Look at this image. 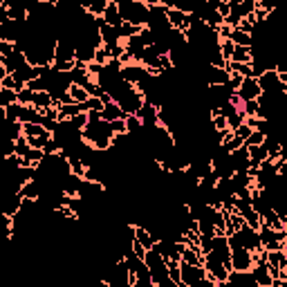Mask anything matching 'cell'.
Masks as SVG:
<instances>
[{
  "mask_svg": "<svg viewBox=\"0 0 287 287\" xmlns=\"http://www.w3.org/2000/svg\"><path fill=\"white\" fill-rule=\"evenodd\" d=\"M70 94H72V99H74L76 103H83V101L90 99V92H88V90L81 88V86H76V83H72V86H70Z\"/></svg>",
  "mask_w": 287,
  "mask_h": 287,
  "instance_id": "27",
  "label": "cell"
},
{
  "mask_svg": "<svg viewBox=\"0 0 287 287\" xmlns=\"http://www.w3.org/2000/svg\"><path fill=\"white\" fill-rule=\"evenodd\" d=\"M59 112H61L59 121H65V119H72L74 115H79V112H81V106L79 103H63V106H59Z\"/></svg>",
  "mask_w": 287,
  "mask_h": 287,
  "instance_id": "25",
  "label": "cell"
},
{
  "mask_svg": "<svg viewBox=\"0 0 287 287\" xmlns=\"http://www.w3.org/2000/svg\"><path fill=\"white\" fill-rule=\"evenodd\" d=\"M229 285H256V278L251 272H231L229 274Z\"/></svg>",
  "mask_w": 287,
  "mask_h": 287,
  "instance_id": "18",
  "label": "cell"
},
{
  "mask_svg": "<svg viewBox=\"0 0 287 287\" xmlns=\"http://www.w3.org/2000/svg\"><path fill=\"white\" fill-rule=\"evenodd\" d=\"M191 20H193V16L187 14V11H182L177 7H168V25H171L173 30L187 32L191 27Z\"/></svg>",
  "mask_w": 287,
  "mask_h": 287,
  "instance_id": "8",
  "label": "cell"
},
{
  "mask_svg": "<svg viewBox=\"0 0 287 287\" xmlns=\"http://www.w3.org/2000/svg\"><path fill=\"white\" fill-rule=\"evenodd\" d=\"M202 79H204L206 86H227L229 79H231V72L227 67H216V65L206 63L204 72H202Z\"/></svg>",
  "mask_w": 287,
  "mask_h": 287,
  "instance_id": "5",
  "label": "cell"
},
{
  "mask_svg": "<svg viewBox=\"0 0 287 287\" xmlns=\"http://www.w3.org/2000/svg\"><path fill=\"white\" fill-rule=\"evenodd\" d=\"M126 119V112H123V108L117 101H108V103L103 106V110H101V119L106 121H115V119Z\"/></svg>",
  "mask_w": 287,
  "mask_h": 287,
  "instance_id": "16",
  "label": "cell"
},
{
  "mask_svg": "<svg viewBox=\"0 0 287 287\" xmlns=\"http://www.w3.org/2000/svg\"><path fill=\"white\" fill-rule=\"evenodd\" d=\"M18 103L22 106H32L34 103V90L32 88H22L18 92Z\"/></svg>",
  "mask_w": 287,
  "mask_h": 287,
  "instance_id": "32",
  "label": "cell"
},
{
  "mask_svg": "<svg viewBox=\"0 0 287 287\" xmlns=\"http://www.w3.org/2000/svg\"><path fill=\"white\" fill-rule=\"evenodd\" d=\"M16 52V43L11 41H0V56H11Z\"/></svg>",
  "mask_w": 287,
  "mask_h": 287,
  "instance_id": "35",
  "label": "cell"
},
{
  "mask_svg": "<svg viewBox=\"0 0 287 287\" xmlns=\"http://www.w3.org/2000/svg\"><path fill=\"white\" fill-rule=\"evenodd\" d=\"M11 103H18V90L0 88V108H7Z\"/></svg>",
  "mask_w": 287,
  "mask_h": 287,
  "instance_id": "22",
  "label": "cell"
},
{
  "mask_svg": "<svg viewBox=\"0 0 287 287\" xmlns=\"http://www.w3.org/2000/svg\"><path fill=\"white\" fill-rule=\"evenodd\" d=\"M251 131H254V128H251L249 126V123H240V126L238 128H236V135H238V137H243V139H247V137H249V135H251Z\"/></svg>",
  "mask_w": 287,
  "mask_h": 287,
  "instance_id": "39",
  "label": "cell"
},
{
  "mask_svg": "<svg viewBox=\"0 0 287 287\" xmlns=\"http://www.w3.org/2000/svg\"><path fill=\"white\" fill-rule=\"evenodd\" d=\"M32 146H30V142H27V137L22 135L20 139H16V155H20V157H25L27 155V150H30Z\"/></svg>",
  "mask_w": 287,
  "mask_h": 287,
  "instance_id": "34",
  "label": "cell"
},
{
  "mask_svg": "<svg viewBox=\"0 0 287 287\" xmlns=\"http://www.w3.org/2000/svg\"><path fill=\"white\" fill-rule=\"evenodd\" d=\"M251 274H254L258 287H272L274 276H272V272H269V265H267V263H263V265L258 263V265H254V267H251Z\"/></svg>",
  "mask_w": 287,
  "mask_h": 287,
  "instance_id": "10",
  "label": "cell"
},
{
  "mask_svg": "<svg viewBox=\"0 0 287 287\" xmlns=\"http://www.w3.org/2000/svg\"><path fill=\"white\" fill-rule=\"evenodd\" d=\"M231 61H236V63H251V61H254L251 47H247V45H236V52H233Z\"/></svg>",
  "mask_w": 287,
  "mask_h": 287,
  "instance_id": "23",
  "label": "cell"
},
{
  "mask_svg": "<svg viewBox=\"0 0 287 287\" xmlns=\"http://www.w3.org/2000/svg\"><path fill=\"white\" fill-rule=\"evenodd\" d=\"M45 160V150L43 148H30L25 155V166H41V162Z\"/></svg>",
  "mask_w": 287,
  "mask_h": 287,
  "instance_id": "21",
  "label": "cell"
},
{
  "mask_svg": "<svg viewBox=\"0 0 287 287\" xmlns=\"http://www.w3.org/2000/svg\"><path fill=\"white\" fill-rule=\"evenodd\" d=\"M135 240H137V243H142L146 249H153L155 243H157L153 231H150L146 224H135Z\"/></svg>",
  "mask_w": 287,
  "mask_h": 287,
  "instance_id": "13",
  "label": "cell"
},
{
  "mask_svg": "<svg viewBox=\"0 0 287 287\" xmlns=\"http://www.w3.org/2000/svg\"><path fill=\"white\" fill-rule=\"evenodd\" d=\"M243 112L247 117H258V115H260V101H258V99L245 101V103H243Z\"/></svg>",
  "mask_w": 287,
  "mask_h": 287,
  "instance_id": "28",
  "label": "cell"
},
{
  "mask_svg": "<svg viewBox=\"0 0 287 287\" xmlns=\"http://www.w3.org/2000/svg\"><path fill=\"white\" fill-rule=\"evenodd\" d=\"M231 272H251L254 267V254L245 247H231Z\"/></svg>",
  "mask_w": 287,
  "mask_h": 287,
  "instance_id": "4",
  "label": "cell"
},
{
  "mask_svg": "<svg viewBox=\"0 0 287 287\" xmlns=\"http://www.w3.org/2000/svg\"><path fill=\"white\" fill-rule=\"evenodd\" d=\"M110 126H112V131H115V135L117 133H128V126H126V119H115V121H110Z\"/></svg>",
  "mask_w": 287,
  "mask_h": 287,
  "instance_id": "38",
  "label": "cell"
},
{
  "mask_svg": "<svg viewBox=\"0 0 287 287\" xmlns=\"http://www.w3.org/2000/svg\"><path fill=\"white\" fill-rule=\"evenodd\" d=\"M220 52H222V56L227 61H231L233 59V52H236L233 41H220Z\"/></svg>",
  "mask_w": 287,
  "mask_h": 287,
  "instance_id": "33",
  "label": "cell"
},
{
  "mask_svg": "<svg viewBox=\"0 0 287 287\" xmlns=\"http://www.w3.org/2000/svg\"><path fill=\"white\" fill-rule=\"evenodd\" d=\"M240 231V238H243V245H245V249H249L251 254H256V251H260V249H265L263 247V240H260V231L258 229H251L249 224H243V229H238Z\"/></svg>",
  "mask_w": 287,
  "mask_h": 287,
  "instance_id": "7",
  "label": "cell"
},
{
  "mask_svg": "<svg viewBox=\"0 0 287 287\" xmlns=\"http://www.w3.org/2000/svg\"><path fill=\"white\" fill-rule=\"evenodd\" d=\"M238 94L243 97V101L260 99V97H263V88H260V83H258V79H256V76L243 79V86L238 88Z\"/></svg>",
  "mask_w": 287,
  "mask_h": 287,
  "instance_id": "9",
  "label": "cell"
},
{
  "mask_svg": "<svg viewBox=\"0 0 287 287\" xmlns=\"http://www.w3.org/2000/svg\"><path fill=\"white\" fill-rule=\"evenodd\" d=\"M22 202H25V198H22L20 193H11V191H9L7 200H5V206H3V213H5V216L16 218L20 213V209H22Z\"/></svg>",
  "mask_w": 287,
  "mask_h": 287,
  "instance_id": "11",
  "label": "cell"
},
{
  "mask_svg": "<svg viewBox=\"0 0 287 287\" xmlns=\"http://www.w3.org/2000/svg\"><path fill=\"white\" fill-rule=\"evenodd\" d=\"M285 256H287V247H285Z\"/></svg>",
  "mask_w": 287,
  "mask_h": 287,
  "instance_id": "40",
  "label": "cell"
},
{
  "mask_svg": "<svg viewBox=\"0 0 287 287\" xmlns=\"http://www.w3.org/2000/svg\"><path fill=\"white\" fill-rule=\"evenodd\" d=\"M258 83H260V88H263V94H280V92H285V88H287L280 83L276 70L263 72V74L258 76Z\"/></svg>",
  "mask_w": 287,
  "mask_h": 287,
  "instance_id": "6",
  "label": "cell"
},
{
  "mask_svg": "<svg viewBox=\"0 0 287 287\" xmlns=\"http://www.w3.org/2000/svg\"><path fill=\"white\" fill-rule=\"evenodd\" d=\"M231 32H233V27L227 25V22H222V25L218 27V36H220V41H229V38H231Z\"/></svg>",
  "mask_w": 287,
  "mask_h": 287,
  "instance_id": "36",
  "label": "cell"
},
{
  "mask_svg": "<svg viewBox=\"0 0 287 287\" xmlns=\"http://www.w3.org/2000/svg\"><path fill=\"white\" fill-rule=\"evenodd\" d=\"M179 269H182V285L184 287H200L202 280L209 276L204 265H191L187 260L179 263Z\"/></svg>",
  "mask_w": 287,
  "mask_h": 287,
  "instance_id": "3",
  "label": "cell"
},
{
  "mask_svg": "<svg viewBox=\"0 0 287 287\" xmlns=\"http://www.w3.org/2000/svg\"><path fill=\"white\" fill-rule=\"evenodd\" d=\"M218 14H220L222 18H227V16L231 14V3H229V0H220V3H218Z\"/></svg>",
  "mask_w": 287,
  "mask_h": 287,
  "instance_id": "37",
  "label": "cell"
},
{
  "mask_svg": "<svg viewBox=\"0 0 287 287\" xmlns=\"http://www.w3.org/2000/svg\"><path fill=\"white\" fill-rule=\"evenodd\" d=\"M0 88H9V90H22V86L18 81H16V76L14 74H5L3 79H0Z\"/></svg>",
  "mask_w": 287,
  "mask_h": 287,
  "instance_id": "30",
  "label": "cell"
},
{
  "mask_svg": "<svg viewBox=\"0 0 287 287\" xmlns=\"http://www.w3.org/2000/svg\"><path fill=\"white\" fill-rule=\"evenodd\" d=\"M79 106H81V112H90V110H103V99H101V97H90L88 101H83V103H79Z\"/></svg>",
  "mask_w": 287,
  "mask_h": 287,
  "instance_id": "26",
  "label": "cell"
},
{
  "mask_svg": "<svg viewBox=\"0 0 287 287\" xmlns=\"http://www.w3.org/2000/svg\"><path fill=\"white\" fill-rule=\"evenodd\" d=\"M229 41H233V45H247V47H251V45H254V36H251L249 32H243L240 27H233Z\"/></svg>",
  "mask_w": 287,
  "mask_h": 287,
  "instance_id": "19",
  "label": "cell"
},
{
  "mask_svg": "<svg viewBox=\"0 0 287 287\" xmlns=\"http://www.w3.org/2000/svg\"><path fill=\"white\" fill-rule=\"evenodd\" d=\"M103 18H106V22H108V25H112V27H121L123 20L121 18V11H119V5L115 3V0H110L108 3V7H106V11H103Z\"/></svg>",
  "mask_w": 287,
  "mask_h": 287,
  "instance_id": "15",
  "label": "cell"
},
{
  "mask_svg": "<svg viewBox=\"0 0 287 287\" xmlns=\"http://www.w3.org/2000/svg\"><path fill=\"white\" fill-rule=\"evenodd\" d=\"M126 126H128V135L144 133V121L139 115H126Z\"/></svg>",
  "mask_w": 287,
  "mask_h": 287,
  "instance_id": "24",
  "label": "cell"
},
{
  "mask_svg": "<svg viewBox=\"0 0 287 287\" xmlns=\"http://www.w3.org/2000/svg\"><path fill=\"white\" fill-rule=\"evenodd\" d=\"M204 267H206V274L216 280L220 287H227L229 285V269H227V265L222 263V258H218L213 251H209V254L204 256Z\"/></svg>",
  "mask_w": 287,
  "mask_h": 287,
  "instance_id": "2",
  "label": "cell"
},
{
  "mask_svg": "<svg viewBox=\"0 0 287 287\" xmlns=\"http://www.w3.org/2000/svg\"><path fill=\"white\" fill-rule=\"evenodd\" d=\"M43 191H45L43 182L36 177V179H32V182H27L25 187L20 189V195H22V198H27V200H41Z\"/></svg>",
  "mask_w": 287,
  "mask_h": 287,
  "instance_id": "14",
  "label": "cell"
},
{
  "mask_svg": "<svg viewBox=\"0 0 287 287\" xmlns=\"http://www.w3.org/2000/svg\"><path fill=\"white\" fill-rule=\"evenodd\" d=\"M5 121V128H7V137L9 139H20L22 135H25V126H22V121H9V119H3Z\"/></svg>",
  "mask_w": 287,
  "mask_h": 287,
  "instance_id": "20",
  "label": "cell"
},
{
  "mask_svg": "<svg viewBox=\"0 0 287 287\" xmlns=\"http://www.w3.org/2000/svg\"><path fill=\"white\" fill-rule=\"evenodd\" d=\"M32 106H36L38 110H45V108H52L54 106V97H52V92H47V90H36L34 92V103Z\"/></svg>",
  "mask_w": 287,
  "mask_h": 287,
  "instance_id": "17",
  "label": "cell"
},
{
  "mask_svg": "<svg viewBox=\"0 0 287 287\" xmlns=\"http://www.w3.org/2000/svg\"><path fill=\"white\" fill-rule=\"evenodd\" d=\"M67 121H70L72 126L76 128V131H83V128L88 126V121H90V119H88V112H79V115H74L72 119H67Z\"/></svg>",
  "mask_w": 287,
  "mask_h": 287,
  "instance_id": "31",
  "label": "cell"
},
{
  "mask_svg": "<svg viewBox=\"0 0 287 287\" xmlns=\"http://www.w3.org/2000/svg\"><path fill=\"white\" fill-rule=\"evenodd\" d=\"M146 265H148L150 274H153V283L155 287H162V285H173L171 276H168V265H166V258L160 254V251L155 249H148L146 251Z\"/></svg>",
  "mask_w": 287,
  "mask_h": 287,
  "instance_id": "1",
  "label": "cell"
},
{
  "mask_svg": "<svg viewBox=\"0 0 287 287\" xmlns=\"http://www.w3.org/2000/svg\"><path fill=\"white\" fill-rule=\"evenodd\" d=\"M206 3H209V0H173V7L187 11V14L198 16L200 11L206 7Z\"/></svg>",
  "mask_w": 287,
  "mask_h": 287,
  "instance_id": "12",
  "label": "cell"
},
{
  "mask_svg": "<svg viewBox=\"0 0 287 287\" xmlns=\"http://www.w3.org/2000/svg\"><path fill=\"white\" fill-rule=\"evenodd\" d=\"M265 139H267V133L251 131V135L245 139V146H260V144H265Z\"/></svg>",
  "mask_w": 287,
  "mask_h": 287,
  "instance_id": "29",
  "label": "cell"
}]
</instances>
